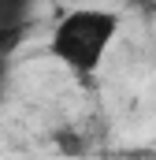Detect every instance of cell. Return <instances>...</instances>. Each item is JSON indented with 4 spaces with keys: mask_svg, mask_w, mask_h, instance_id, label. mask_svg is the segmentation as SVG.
Masks as SVG:
<instances>
[{
    "mask_svg": "<svg viewBox=\"0 0 156 160\" xmlns=\"http://www.w3.org/2000/svg\"><path fill=\"white\" fill-rule=\"evenodd\" d=\"M30 30H34V19H19V22H4L0 26V63L19 52V45L30 38Z\"/></svg>",
    "mask_w": 156,
    "mask_h": 160,
    "instance_id": "obj_2",
    "label": "cell"
},
{
    "mask_svg": "<svg viewBox=\"0 0 156 160\" xmlns=\"http://www.w3.org/2000/svg\"><path fill=\"white\" fill-rule=\"evenodd\" d=\"M56 145H60V153H67V157H75V153H85V138L82 134H56Z\"/></svg>",
    "mask_w": 156,
    "mask_h": 160,
    "instance_id": "obj_4",
    "label": "cell"
},
{
    "mask_svg": "<svg viewBox=\"0 0 156 160\" xmlns=\"http://www.w3.org/2000/svg\"><path fill=\"white\" fill-rule=\"evenodd\" d=\"M119 38V11L108 8H67L52 30H48V45L45 52L67 67L75 78H93L104 60H108V48Z\"/></svg>",
    "mask_w": 156,
    "mask_h": 160,
    "instance_id": "obj_1",
    "label": "cell"
},
{
    "mask_svg": "<svg viewBox=\"0 0 156 160\" xmlns=\"http://www.w3.org/2000/svg\"><path fill=\"white\" fill-rule=\"evenodd\" d=\"M19 19H34V4H26V0H0V26L4 22H19Z\"/></svg>",
    "mask_w": 156,
    "mask_h": 160,
    "instance_id": "obj_3",
    "label": "cell"
}]
</instances>
